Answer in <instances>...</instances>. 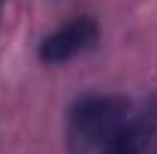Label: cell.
Returning a JSON list of instances; mask_svg holds the SVG:
<instances>
[{"label":"cell","instance_id":"3957f363","mask_svg":"<svg viewBox=\"0 0 157 154\" xmlns=\"http://www.w3.org/2000/svg\"><path fill=\"white\" fill-rule=\"evenodd\" d=\"M100 154H145L142 151V139H139L136 124L127 118L124 124H118L112 133L106 136V142L100 145Z\"/></svg>","mask_w":157,"mask_h":154},{"label":"cell","instance_id":"277c9868","mask_svg":"<svg viewBox=\"0 0 157 154\" xmlns=\"http://www.w3.org/2000/svg\"><path fill=\"white\" fill-rule=\"evenodd\" d=\"M0 15H3V0H0Z\"/></svg>","mask_w":157,"mask_h":154},{"label":"cell","instance_id":"7a4b0ae2","mask_svg":"<svg viewBox=\"0 0 157 154\" xmlns=\"http://www.w3.org/2000/svg\"><path fill=\"white\" fill-rule=\"evenodd\" d=\"M100 42V24L94 15H76V18L63 21L60 27L48 30L36 45V58L45 67H60L67 60L78 58L85 52H91Z\"/></svg>","mask_w":157,"mask_h":154},{"label":"cell","instance_id":"6da1fadb","mask_svg":"<svg viewBox=\"0 0 157 154\" xmlns=\"http://www.w3.org/2000/svg\"><path fill=\"white\" fill-rule=\"evenodd\" d=\"M130 103L115 94H82L67 112V151L94 154L118 124L127 121Z\"/></svg>","mask_w":157,"mask_h":154}]
</instances>
